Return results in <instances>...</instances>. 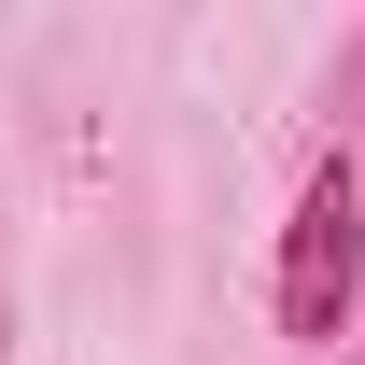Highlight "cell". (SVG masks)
Listing matches in <instances>:
<instances>
[{
    "instance_id": "cell-1",
    "label": "cell",
    "mask_w": 365,
    "mask_h": 365,
    "mask_svg": "<svg viewBox=\"0 0 365 365\" xmlns=\"http://www.w3.org/2000/svg\"><path fill=\"white\" fill-rule=\"evenodd\" d=\"M351 309H365V169L351 155H309L295 225H281V337L295 351H337Z\"/></svg>"
}]
</instances>
